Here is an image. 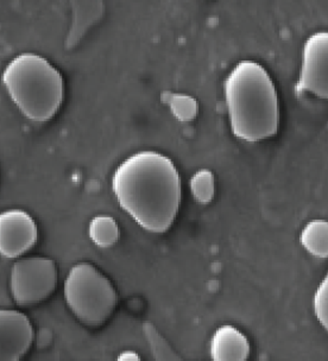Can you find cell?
<instances>
[{"mask_svg": "<svg viewBox=\"0 0 328 361\" xmlns=\"http://www.w3.org/2000/svg\"><path fill=\"white\" fill-rule=\"evenodd\" d=\"M118 202L144 230L163 233L178 215L181 180L169 158L142 151L118 166L112 178Z\"/></svg>", "mask_w": 328, "mask_h": 361, "instance_id": "1", "label": "cell"}, {"mask_svg": "<svg viewBox=\"0 0 328 361\" xmlns=\"http://www.w3.org/2000/svg\"><path fill=\"white\" fill-rule=\"evenodd\" d=\"M225 99L231 128L239 140L256 143L279 131L277 90L263 66L242 61L225 80Z\"/></svg>", "mask_w": 328, "mask_h": 361, "instance_id": "2", "label": "cell"}, {"mask_svg": "<svg viewBox=\"0 0 328 361\" xmlns=\"http://www.w3.org/2000/svg\"><path fill=\"white\" fill-rule=\"evenodd\" d=\"M3 81L12 100L30 121H50L63 102L62 75L36 54L16 56L5 68Z\"/></svg>", "mask_w": 328, "mask_h": 361, "instance_id": "3", "label": "cell"}, {"mask_svg": "<svg viewBox=\"0 0 328 361\" xmlns=\"http://www.w3.org/2000/svg\"><path fill=\"white\" fill-rule=\"evenodd\" d=\"M64 298L74 315L88 327H99L109 320L117 305L112 283L92 264L72 267L64 282Z\"/></svg>", "mask_w": 328, "mask_h": 361, "instance_id": "4", "label": "cell"}, {"mask_svg": "<svg viewBox=\"0 0 328 361\" xmlns=\"http://www.w3.org/2000/svg\"><path fill=\"white\" fill-rule=\"evenodd\" d=\"M56 284V265L48 258H27L12 267L11 293L17 305H32L44 301Z\"/></svg>", "mask_w": 328, "mask_h": 361, "instance_id": "5", "label": "cell"}, {"mask_svg": "<svg viewBox=\"0 0 328 361\" xmlns=\"http://www.w3.org/2000/svg\"><path fill=\"white\" fill-rule=\"evenodd\" d=\"M298 88L328 100V31L315 32L305 42Z\"/></svg>", "mask_w": 328, "mask_h": 361, "instance_id": "6", "label": "cell"}, {"mask_svg": "<svg viewBox=\"0 0 328 361\" xmlns=\"http://www.w3.org/2000/svg\"><path fill=\"white\" fill-rule=\"evenodd\" d=\"M36 222L23 211L13 209L0 215V252L17 258L34 247L37 241Z\"/></svg>", "mask_w": 328, "mask_h": 361, "instance_id": "7", "label": "cell"}, {"mask_svg": "<svg viewBox=\"0 0 328 361\" xmlns=\"http://www.w3.org/2000/svg\"><path fill=\"white\" fill-rule=\"evenodd\" d=\"M34 343V328L17 310L0 312V360L18 361Z\"/></svg>", "mask_w": 328, "mask_h": 361, "instance_id": "8", "label": "cell"}, {"mask_svg": "<svg viewBox=\"0 0 328 361\" xmlns=\"http://www.w3.org/2000/svg\"><path fill=\"white\" fill-rule=\"evenodd\" d=\"M249 354V341L237 328L227 324L217 329L212 336L211 357L214 360H245Z\"/></svg>", "mask_w": 328, "mask_h": 361, "instance_id": "9", "label": "cell"}, {"mask_svg": "<svg viewBox=\"0 0 328 361\" xmlns=\"http://www.w3.org/2000/svg\"><path fill=\"white\" fill-rule=\"evenodd\" d=\"M300 240L307 252L317 258H328V221L313 220L303 227Z\"/></svg>", "mask_w": 328, "mask_h": 361, "instance_id": "10", "label": "cell"}, {"mask_svg": "<svg viewBox=\"0 0 328 361\" xmlns=\"http://www.w3.org/2000/svg\"><path fill=\"white\" fill-rule=\"evenodd\" d=\"M90 237L100 247H109L119 239V227L111 216H95L90 224Z\"/></svg>", "mask_w": 328, "mask_h": 361, "instance_id": "11", "label": "cell"}, {"mask_svg": "<svg viewBox=\"0 0 328 361\" xmlns=\"http://www.w3.org/2000/svg\"><path fill=\"white\" fill-rule=\"evenodd\" d=\"M190 190L198 202H211L215 195V180L212 171L201 169L193 175L190 180Z\"/></svg>", "mask_w": 328, "mask_h": 361, "instance_id": "12", "label": "cell"}, {"mask_svg": "<svg viewBox=\"0 0 328 361\" xmlns=\"http://www.w3.org/2000/svg\"><path fill=\"white\" fill-rule=\"evenodd\" d=\"M166 102L175 118L178 121L187 123L195 119L198 114V102L195 99L187 94H171L166 97Z\"/></svg>", "mask_w": 328, "mask_h": 361, "instance_id": "13", "label": "cell"}, {"mask_svg": "<svg viewBox=\"0 0 328 361\" xmlns=\"http://www.w3.org/2000/svg\"><path fill=\"white\" fill-rule=\"evenodd\" d=\"M313 305L317 321L328 333V274L317 286Z\"/></svg>", "mask_w": 328, "mask_h": 361, "instance_id": "14", "label": "cell"}, {"mask_svg": "<svg viewBox=\"0 0 328 361\" xmlns=\"http://www.w3.org/2000/svg\"><path fill=\"white\" fill-rule=\"evenodd\" d=\"M144 331L147 334L149 341H150L152 350L155 353L157 359H178V355L173 353V350L168 346V343L159 336V333L156 331L155 328L152 327L150 324H144Z\"/></svg>", "mask_w": 328, "mask_h": 361, "instance_id": "15", "label": "cell"}, {"mask_svg": "<svg viewBox=\"0 0 328 361\" xmlns=\"http://www.w3.org/2000/svg\"><path fill=\"white\" fill-rule=\"evenodd\" d=\"M118 359H121V360H140V357L135 352H124L118 357Z\"/></svg>", "mask_w": 328, "mask_h": 361, "instance_id": "16", "label": "cell"}]
</instances>
